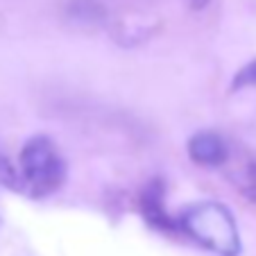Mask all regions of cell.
Returning a JSON list of instances; mask_svg holds the SVG:
<instances>
[{
	"label": "cell",
	"mask_w": 256,
	"mask_h": 256,
	"mask_svg": "<svg viewBox=\"0 0 256 256\" xmlns=\"http://www.w3.org/2000/svg\"><path fill=\"white\" fill-rule=\"evenodd\" d=\"M182 229L202 247L220 256H238L240 238L232 211L220 202H198L182 213Z\"/></svg>",
	"instance_id": "obj_1"
},
{
	"label": "cell",
	"mask_w": 256,
	"mask_h": 256,
	"mask_svg": "<svg viewBox=\"0 0 256 256\" xmlns=\"http://www.w3.org/2000/svg\"><path fill=\"white\" fill-rule=\"evenodd\" d=\"M18 168L20 182L34 195H48L57 190L66 177V166L46 136H36L25 143V148L20 150Z\"/></svg>",
	"instance_id": "obj_2"
},
{
	"label": "cell",
	"mask_w": 256,
	"mask_h": 256,
	"mask_svg": "<svg viewBox=\"0 0 256 256\" xmlns=\"http://www.w3.org/2000/svg\"><path fill=\"white\" fill-rule=\"evenodd\" d=\"M188 154L200 166H220L227 161V145L218 134L202 132V134H195L190 138Z\"/></svg>",
	"instance_id": "obj_3"
},
{
	"label": "cell",
	"mask_w": 256,
	"mask_h": 256,
	"mask_svg": "<svg viewBox=\"0 0 256 256\" xmlns=\"http://www.w3.org/2000/svg\"><path fill=\"white\" fill-rule=\"evenodd\" d=\"M161 198H164V188H161L159 182H152L148 188L143 190V216L150 220L152 224L161 229H172V220L168 218L164 204H161Z\"/></svg>",
	"instance_id": "obj_4"
},
{
	"label": "cell",
	"mask_w": 256,
	"mask_h": 256,
	"mask_svg": "<svg viewBox=\"0 0 256 256\" xmlns=\"http://www.w3.org/2000/svg\"><path fill=\"white\" fill-rule=\"evenodd\" d=\"M106 16L100 0H70L66 5V18L75 25H98Z\"/></svg>",
	"instance_id": "obj_5"
},
{
	"label": "cell",
	"mask_w": 256,
	"mask_h": 256,
	"mask_svg": "<svg viewBox=\"0 0 256 256\" xmlns=\"http://www.w3.org/2000/svg\"><path fill=\"white\" fill-rule=\"evenodd\" d=\"M242 86H256V62L245 66L238 72V78L234 80V88H242Z\"/></svg>",
	"instance_id": "obj_6"
},
{
	"label": "cell",
	"mask_w": 256,
	"mask_h": 256,
	"mask_svg": "<svg viewBox=\"0 0 256 256\" xmlns=\"http://www.w3.org/2000/svg\"><path fill=\"white\" fill-rule=\"evenodd\" d=\"M245 193L252 200H256V164H252L245 174Z\"/></svg>",
	"instance_id": "obj_7"
},
{
	"label": "cell",
	"mask_w": 256,
	"mask_h": 256,
	"mask_svg": "<svg viewBox=\"0 0 256 256\" xmlns=\"http://www.w3.org/2000/svg\"><path fill=\"white\" fill-rule=\"evenodd\" d=\"M208 0H190V7L193 10H202V7H206Z\"/></svg>",
	"instance_id": "obj_8"
},
{
	"label": "cell",
	"mask_w": 256,
	"mask_h": 256,
	"mask_svg": "<svg viewBox=\"0 0 256 256\" xmlns=\"http://www.w3.org/2000/svg\"><path fill=\"white\" fill-rule=\"evenodd\" d=\"M2 166L5 164H2V159H0V182H2Z\"/></svg>",
	"instance_id": "obj_9"
}]
</instances>
